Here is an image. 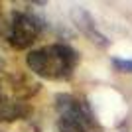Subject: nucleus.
<instances>
[{
  "label": "nucleus",
  "instance_id": "1a4fd4ad",
  "mask_svg": "<svg viewBox=\"0 0 132 132\" xmlns=\"http://www.w3.org/2000/svg\"><path fill=\"white\" fill-rule=\"evenodd\" d=\"M0 132H2V130H0Z\"/></svg>",
  "mask_w": 132,
  "mask_h": 132
},
{
  "label": "nucleus",
  "instance_id": "423d86ee",
  "mask_svg": "<svg viewBox=\"0 0 132 132\" xmlns=\"http://www.w3.org/2000/svg\"><path fill=\"white\" fill-rule=\"evenodd\" d=\"M75 22H77V26L81 28V32L87 36L91 42H95L97 45H103V47H106L109 45V39L103 36V34L97 30V26H95L93 18L89 16V12L85 10H75Z\"/></svg>",
  "mask_w": 132,
  "mask_h": 132
},
{
  "label": "nucleus",
  "instance_id": "7ed1b4c3",
  "mask_svg": "<svg viewBox=\"0 0 132 132\" xmlns=\"http://www.w3.org/2000/svg\"><path fill=\"white\" fill-rule=\"evenodd\" d=\"M55 109L59 112V118H69L75 120L83 126H87L89 130L95 128V118L91 114L89 106L83 101L75 99L73 95H57L55 97Z\"/></svg>",
  "mask_w": 132,
  "mask_h": 132
},
{
  "label": "nucleus",
  "instance_id": "0eeeda50",
  "mask_svg": "<svg viewBox=\"0 0 132 132\" xmlns=\"http://www.w3.org/2000/svg\"><path fill=\"white\" fill-rule=\"evenodd\" d=\"M57 128H59V132H91L87 126H83L75 120H69V118H59Z\"/></svg>",
  "mask_w": 132,
  "mask_h": 132
},
{
  "label": "nucleus",
  "instance_id": "f03ea898",
  "mask_svg": "<svg viewBox=\"0 0 132 132\" xmlns=\"http://www.w3.org/2000/svg\"><path fill=\"white\" fill-rule=\"evenodd\" d=\"M42 26L32 14L12 12L8 18H0V38H4L14 50H28L38 39Z\"/></svg>",
  "mask_w": 132,
  "mask_h": 132
},
{
  "label": "nucleus",
  "instance_id": "f257e3e1",
  "mask_svg": "<svg viewBox=\"0 0 132 132\" xmlns=\"http://www.w3.org/2000/svg\"><path fill=\"white\" fill-rule=\"evenodd\" d=\"M30 71L42 79L67 81L79 65V53L67 44H51L39 50H32L26 57Z\"/></svg>",
  "mask_w": 132,
  "mask_h": 132
},
{
  "label": "nucleus",
  "instance_id": "20e7f679",
  "mask_svg": "<svg viewBox=\"0 0 132 132\" xmlns=\"http://www.w3.org/2000/svg\"><path fill=\"white\" fill-rule=\"evenodd\" d=\"M6 87L10 89L12 99L24 103L26 99H30L32 95H36L39 91V83L34 81L28 75H24V73H12V75L6 77Z\"/></svg>",
  "mask_w": 132,
  "mask_h": 132
},
{
  "label": "nucleus",
  "instance_id": "6e6552de",
  "mask_svg": "<svg viewBox=\"0 0 132 132\" xmlns=\"http://www.w3.org/2000/svg\"><path fill=\"white\" fill-rule=\"evenodd\" d=\"M112 67L120 73H132V59H120V57H112Z\"/></svg>",
  "mask_w": 132,
  "mask_h": 132
},
{
  "label": "nucleus",
  "instance_id": "39448f33",
  "mask_svg": "<svg viewBox=\"0 0 132 132\" xmlns=\"http://www.w3.org/2000/svg\"><path fill=\"white\" fill-rule=\"evenodd\" d=\"M32 114V106L28 103L16 101L8 95H0V120L4 122H14V120H24Z\"/></svg>",
  "mask_w": 132,
  "mask_h": 132
}]
</instances>
